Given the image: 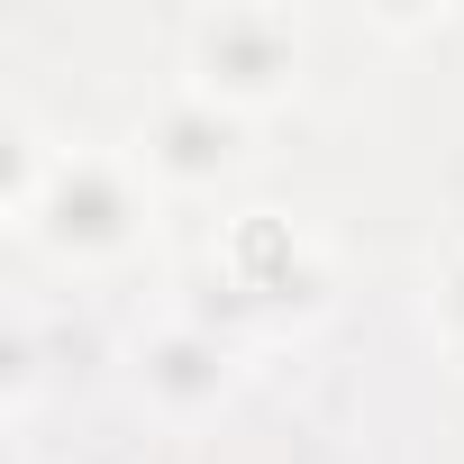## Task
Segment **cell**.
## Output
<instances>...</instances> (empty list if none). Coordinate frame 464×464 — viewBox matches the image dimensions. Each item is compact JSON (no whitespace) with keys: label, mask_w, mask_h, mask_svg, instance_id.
<instances>
[{"label":"cell","mask_w":464,"mask_h":464,"mask_svg":"<svg viewBox=\"0 0 464 464\" xmlns=\"http://www.w3.org/2000/svg\"><path fill=\"white\" fill-rule=\"evenodd\" d=\"M28 218L46 227L64 256H101V246L128 237L137 182H128V164H110V155H55V164H46V191H37Z\"/></svg>","instance_id":"cell-1"},{"label":"cell","mask_w":464,"mask_h":464,"mask_svg":"<svg viewBox=\"0 0 464 464\" xmlns=\"http://www.w3.org/2000/svg\"><path fill=\"white\" fill-rule=\"evenodd\" d=\"M137 382H146L164 410H200V401L227 392V355H218V337H200V328H155L146 355H137Z\"/></svg>","instance_id":"cell-2"},{"label":"cell","mask_w":464,"mask_h":464,"mask_svg":"<svg viewBox=\"0 0 464 464\" xmlns=\"http://www.w3.org/2000/svg\"><path fill=\"white\" fill-rule=\"evenodd\" d=\"M146 164H164V173H218L227 164V110H209L200 92L164 101L146 119Z\"/></svg>","instance_id":"cell-3"},{"label":"cell","mask_w":464,"mask_h":464,"mask_svg":"<svg viewBox=\"0 0 464 464\" xmlns=\"http://www.w3.org/2000/svg\"><path fill=\"white\" fill-rule=\"evenodd\" d=\"M200 64H209V92L227 82V92H256V82H274V64H283V46H274V19H209V37H200Z\"/></svg>","instance_id":"cell-4"},{"label":"cell","mask_w":464,"mask_h":464,"mask_svg":"<svg viewBox=\"0 0 464 464\" xmlns=\"http://www.w3.org/2000/svg\"><path fill=\"white\" fill-rule=\"evenodd\" d=\"M437 319H446V337L464 346V256L446 265V283H437Z\"/></svg>","instance_id":"cell-5"}]
</instances>
